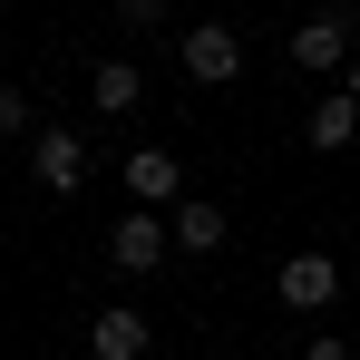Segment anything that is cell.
I'll return each mask as SVG.
<instances>
[{
    "instance_id": "obj_4",
    "label": "cell",
    "mask_w": 360,
    "mask_h": 360,
    "mask_svg": "<svg viewBox=\"0 0 360 360\" xmlns=\"http://www.w3.org/2000/svg\"><path fill=\"white\" fill-rule=\"evenodd\" d=\"M185 78H205V88L243 78V39L224 30V20H195V30H185Z\"/></svg>"
},
{
    "instance_id": "obj_7",
    "label": "cell",
    "mask_w": 360,
    "mask_h": 360,
    "mask_svg": "<svg viewBox=\"0 0 360 360\" xmlns=\"http://www.w3.org/2000/svg\"><path fill=\"white\" fill-rule=\"evenodd\" d=\"M166 234H176V253H224L234 224H224V205H214V195H185L176 214H166Z\"/></svg>"
},
{
    "instance_id": "obj_13",
    "label": "cell",
    "mask_w": 360,
    "mask_h": 360,
    "mask_svg": "<svg viewBox=\"0 0 360 360\" xmlns=\"http://www.w3.org/2000/svg\"><path fill=\"white\" fill-rule=\"evenodd\" d=\"M302 360H351V341H341V331H311V341H302Z\"/></svg>"
},
{
    "instance_id": "obj_10",
    "label": "cell",
    "mask_w": 360,
    "mask_h": 360,
    "mask_svg": "<svg viewBox=\"0 0 360 360\" xmlns=\"http://www.w3.org/2000/svg\"><path fill=\"white\" fill-rule=\"evenodd\" d=\"M351 136H360V108L341 98V88H321V98H311V146H321V156H341Z\"/></svg>"
},
{
    "instance_id": "obj_2",
    "label": "cell",
    "mask_w": 360,
    "mask_h": 360,
    "mask_svg": "<svg viewBox=\"0 0 360 360\" xmlns=\"http://www.w3.org/2000/svg\"><path fill=\"white\" fill-rule=\"evenodd\" d=\"M166 253H176V234H166V214H146V205L108 224V263H117V273H156Z\"/></svg>"
},
{
    "instance_id": "obj_8",
    "label": "cell",
    "mask_w": 360,
    "mask_h": 360,
    "mask_svg": "<svg viewBox=\"0 0 360 360\" xmlns=\"http://www.w3.org/2000/svg\"><path fill=\"white\" fill-rule=\"evenodd\" d=\"M88 351L98 360H146L156 351V321H146V311H98V321H88Z\"/></svg>"
},
{
    "instance_id": "obj_11",
    "label": "cell",
    "mask_w": 360,
    "mask_h": 360,
    "mask_svg": "<svg viewBox=\"0 0 360 360\" xmlns=\"http://www.w3.org/2000/svg\"><path fill=\"white\" fill-rule=\"evenodd\" d=\"M156 20H166V10H156V0H117V30H127V39H146V30H156Z\"/></svg>"
},
{
    "instance_id": "obj_3",
    "label": "cell",
    "mask_w": 360,
    "mask_h": 360,
    "mask_svg": "<svg viewBox=\"0 0 360 360\" xmlns=\"http://www.w3.org/2000/svg\"><path fill=\"white\" fill-rule=\"evenodd\" d=\"M30 176L49 185V195H78V185H88V146H78V127H39V136H30Z\"/></svg>"
},
{
    "instance_id": "obj_14",
    "label": "cell",
    "mask_w": 360,
    "mask_h": 360,
    "mask_svg": "<svg viewBox=\"0 0 360 360\" xmlns=\"http://www.w3.org/2000/svg\"><path fill=\"white\" fill-rule=\"evenodd\" d=\"M341 98H351V108H360V59H351V68H341Z\"/></svg>"
},
{
    "instance_id": "obj_9",
    "label": "cell",
    "mask_w": 360,
    "mask_h": 360,
    "mask_svg": "<svg viewBox=\"0 0 360 360\" xmlns=\"http://www.w3.org/2000/svg\"><path fill=\"white\" fill-rule=\"evenodd\" d=\"M88 98H98L108 117H127V108L146 98V68H136V59H98V68H88Z\"/></svg>"
},
{
    "instance_id": "obj_6",
    "label": "cell",
    "mask_w": 360,
    "mask_h": 360,
    "mask_svg": "<svg viewBox=\"0 0 360 360\" xmlns=\"http://www.w3.org/2000/svg\"><path fill=\"white\" fill-rule=\"evenodd\" d=\"M127 195H136L146 214H156V205H185V166L166 146H136V156H127Z\"/></svg>"
},
{
    "instance_id": "obj_12",
    "label": "cell",
    "mask_w": 360,
    "mask_h": 360,
    "mask_svg": "<svg viewBox=\"0 0 360 360\" xmlns=\"http://www.w3.org/2000/svg\"><path fill=\"white\" fill-rule=\"evenodd\" d=\"M0 136H30V98L20 88H0Z\"/></svg>"
},
{
    "instance_id": "obj_1",
    "label": "cell",
    "mask_w": 360,
    "mask_h": 360,
    "mask_svg": "<svg viewBox=\"0 0 360 360\" xmlns=\"http://www.w3.org/2000/svg\"><path fill=\"white\" fill-rule=\"evenodd\" d=\"M292 68H302V78H341V68H351V10L302 20V30H292Z\"/></svg>"
},
{
    "instance_id": "obj_5",
    "label": "cell",
    "mask_w": 360,
    "mask_h": 360,
    "mask_svg": "<svg viewBox=\"0 0 360 360\" xmlns=\"http://www.w3.org/2000/svg\"><path fill=\"white\" fill-rule=\"evenodd\" d=\"M273 283H283V302H292V311H331V302H341V263H331V253H292Z\"/></svg>"
}]
</instances>
